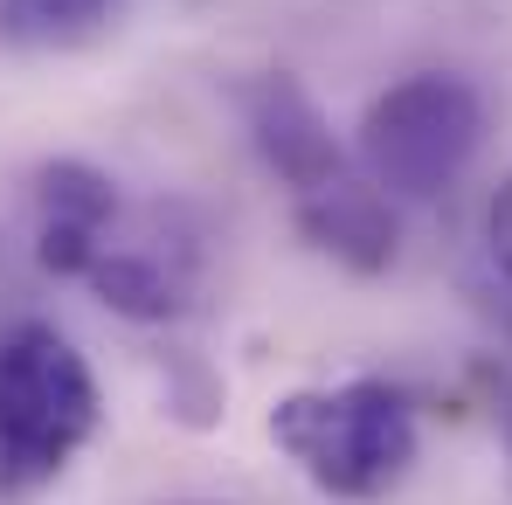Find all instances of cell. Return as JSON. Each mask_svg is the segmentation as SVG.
<instances>
[{
  "mask_svg": "<svg viewBox=\"0 0 512 505\" xmlns=\"http://www.w3.org/2000/svg\"><path fill=\"white\" fill-rule=\"evenodd\" d=\"M201 270H208L201 222L187 208L153 201V208H125L118 215V229L104 236V250L90 256L84 291L104 312L132 319V326H173V319L194 312Z\"/></svg>",
  "mask_w": 512,
  "mask_h": 505,
  "instance_id": "277c9868",
  "label": "cell"
},
{
  "mask_svg": "<svg viewBox=\"0 0 512 505\" xmlns=\"http://www.w3.org/2000/svg\"><path fill=\"white\" fill-rule=\"evenodd\" d=\"M236 104H243V125H250L256 160L277 173L284 201H312L326 187H340L360 173V160L346 153L326 125V111L312 104V90L284 70H263V77H243L236 84Z\"/></svg>",
  "mask_w": 512,
  "mask_h": 505,
  "instance_id": "5b68a950",
  "label": "cell"
},
{
  "mask_svg": "<svg viewBox=\"0 0 512 505\" xmlns=\"http://www.w3.org/2000/svg\"><path fill=\"white\" fill-rule=\"evenodd\" d=\"M28 194H35V270L84 284L90 256L104 250V236L125 215L118 180L97 173L90 160H42Z\"/></svg>",
  "mask_w": 512,
  "mask_h": 505,
  "instance_id": "8992f818",
  "label": "cell"
},
{
  "mask_svg": "<svg viewBox=\"0 0 512 505\" xmlns=\"http://www.w3.org/2000/svg\"><path fill=\"white\" fill-rule=\"evenodd\" d=\"M291 222H298V236H305L312 250L333 256L353 277H381V270L395 263V250H402L395 201H388L367 173H353V180L312 194V201H291Z\"/></svg>",
  "mask_w": 512,
  "mask_h": 505,
  "instance_id": "52a82bcc",
  "label": "cell"
},
{
  "mask_svg": "<svg viewBox=\"0 0 512 505\" xmlns=\"http://www.w3.org/2000/svg\"><path fill=\"white\" fill-rule=\"evenodd\" d=\"M485 146V97L457 70L388 84L353 125V160L388 201H443Z\"/></svg>",
  "mask_w": 512,
  "mask_h": 505,
  "instance_id": "3957f363",
  "label": "cell"
},
{
  "mask_svg": "<svg viewBox=\"0 0 512 505\" xmlns=\"http://www.w3.org/2000/svg\"><path fill=\"white\" fill-rule=\"evenodd\" d=\"M104 395L77 339L49 319H14L0 333V499L49 492L97 436Z\"/></svg>",
  "mask_w": 512,
  "mask_h": 505,
  "instance_id": "6da1fadb",
  "label": "cell"
},
{
  "mask_svg": "<svg viewBox=\"0 0 512 505\" xmlns=\"http://www.w3.org/2000/svg\"><path fill=\"white\" fill-rule=\"evenodd\" d=\"M270 443L305 471L312 492L367 505L388 499L416 464V402L374 374L340 388H291L270 409Z\"/></svg>",
  "mask_w": 512,
  "mask_h": 505,
  "instance_id": "7a4b0ae2",
  "label": "cell"
},
{
  "mask_svg": "<svg viewBox=\"0 0 512 505\" xmlns=\"http://www.w3.org/2000/svg\"><path fill=\"white\" fill-rule=\"evenodd\" d=\"M125 0H0V42L7 49H77L111 28Z\"/></svg>",
  "mask_w": 512,
  "mask_h": 505,
  "instance_id": "ba28073f",
  "label": "cell"
},
{
  "mask_svg": "<svg viewBox=\"0 0 512 505\" xmlns=\"http://www.w3.org/2000/svg\"><path fill=\"white\" fill-rule=\"evenodd\" d=\"M180 505H208V499H180Z\"/></svg>",
  "mask_w": 512,
  "mask_h": 505,
  "instance_id": "7c38bea8",
  "label": "cell"
},
{
  "mask_svg": "<svg viewBox=\"0 0 512 505\" xmlns=\"http://www.w3.org/2000/svg\"><path fill=\"white\" fill-rule=\"evenodd\" d=\"M485 250L499 263V277L512 284V173L499 180V194H492V208H485Z\"/></svg>",
  "mask_w": 512,
  "mask_h": 505,
  "instance_id": "9c48e42d",
  "label": "cell"
},
{
  "mask_svg": "<svg viewBox=\"0 0 512 505\" xmlns=\"http://www.w3.org/2000/svg\"><path fill=\"white\" fill-rule=\"evenodd\" d=\"M485 388H492V422H499V443L512 457V367H485Z\"/></svg>",
  "mask_w": 512,
  "mask_h": 505,
  "instance_id": "8fae6325",
  "label": "cell"
},
{
  "mask_svg": "<svg viewBox=\"0 0 512 505\" xmlns=\"http://www.w3.org/2000/svg\"><path fill=\"white\" fill-rule=\"evenodd\" d=\"M21 298H28L21 256H14V243H7V236H0V333H7L14 319H28V312H21Z\"/></svg>",
  "mask_w": 512,
  "mask_h": 505,
  "instance_id": "30bf717a",
  "label": "cell"
}]
</instances>
